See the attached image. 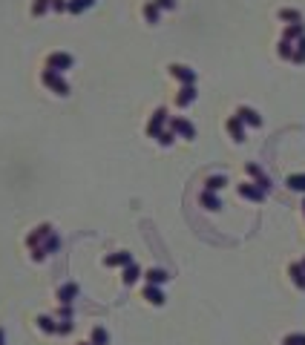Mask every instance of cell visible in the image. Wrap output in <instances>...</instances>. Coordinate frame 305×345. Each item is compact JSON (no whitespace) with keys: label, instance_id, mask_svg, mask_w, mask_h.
Returning <instances> with one entry per match:
<instances>
[{"label":"cell","instance_id":"6da1fadb","mask_svg":"<svg viewBox=\"0 0 305 345\" xmlns=\"http://www.w3.org/2000/svg\"><path fill=\"white\" fill-rule=\"evenodd\" d=\"M40 81H43V86H49L55 95H69V83L61 78V72L43 69V72H40Z\"/></svg>","mask_w":305,"mask_h":345},{"label":"cell","instance_id":"7a4b0ae2","mask_svg":"<svg viewBox=\"0 0 305 345\" xmlns=\"http://www.w3.org/2000/svg\"><path fill=\"white\" fill-rule=\"evenodd\" d=\"M75 64V58L69 52H49L46 61H43V69H52V72H64L69 66Z\"/></svg>","mask_w":305,"mask_h":345},{"label":"cell","instance_id":"3957f363","mask_svg":"<svg viewBox=\"0 0 305 345\" xmlns=\"http://www.w3.org/2000/svg\"><path fill=\"white\" fill-rule=\"evenodd\" d=\"M170 75L176 78V81H182V86H193L196 83V72L190 69V66H182V64H170Z\"/></svg>","mask_w":305,"mask_h":345},{"label":"cell","instance_id":"277c9868","mask_svg":"<svg viewBox=\"0 0 305 345\" xmlns=\"http://www.w3.org/2000/svg\"><path fill=\"white\" fill-rule=\"evenodd\" d=\"M164 121H167V110L164 107H158L155 113H152V118H150V124H147V135H152V138H158L161 135V127H164Z\"/></svg>","mask_w":305,"mask_h":345},{"label":"cell","instance_id":"5b68a950","mask_svg":"<svg viewBox=\"0 0 305 345\" xmlns=\"http://www.w3.org/2000/svg\"><path fill=\"white\" fill-rule=\"evenodd\" d=\"M170 130L176 135H182V138H193L196 135V127L190 121H185V118H170Z\"/></svg>","mask_w":305,"mask_h":345},{"label":"cell","instance_id":"8992f818","mask_svg":"<svg viewBox=\"0 0 305 345\" xmlns=\"http://www.w3.org/2000/svg\"><path fill=\"white\" fill-rule=\"evenodd\" d=\"M49 236H52V225H40V228H35L32 233L26 236V245H29V247L35 250V247L40 245L43 239H49Z\"/></svg>","mask_w":305,"mask_h":345},{"label":"cell","instance_id":"52a82bcc","mask_svg":"<svg viewBox=\"0 0 305 345\" xmlns=\"http://www.w3.org/2000/svg\"><path fill=\"white\" fill-rule=\"evenodd\" d=\"M236 118L242 121V124H248V127H262V118H259V113H256V110H251V107H239V110H236Z\"/></svg>","mask_w":305,"mask_h":345},{"label":"cell","instance_id":"ba28073f","mask_svg":"<svg viewBox=\"0 0 305 345\" xmlns=\"http://www.w3.org/2000/svg\"><path fill=\"white\" fill-rule=\"evenodd\" d=\"M239 196L248 198V201H262L265 198V190L259 184H239Z\"/></svg>","mask_w":305,"mask_h":345},{"label":"cell","instance_id":"9c48e42d","mask_svg":"<svg viewBox=\"0 0 305 345\" xmlns=\"http://www.w3.org/2000/svg\"><path fill=\"white\" fill-rule=\"evenodd\" d=\"M107 268H127V265H133V256L127 253V250H118V253H113V256H107L104 259Z\"/></svg>","mask_w":305,"mask_h":345},{"label":"cell","instance_id":"30bf717a","mask_svg":"<svg viewBox=\"0 0 305 345\" xmlns=\"http://www.w3.org/2000/svg\"><path fill=\"white\" fill-rule=\"evenodd\" d=\"M225 127H228V132H230V138H233V141H245V124L239 121L236 115H230Z\"/></svg>","mask_w":305,"mask_h":345},{"label":"cell","instance_id":"8fae6325","mask_svg":"<svg viewBox=\"0 0 305 345\" xmlns=\"http://www.w3.org/2000/svg\"><path fill=\"white\" fill-rule=\"evenodd\" d=\"M245 170H248V176H251V179H256V184H259V187L268 193V187H271V179H268V176H265V173H262V170H259L256 164H245Z\"/></svg>","mask_w":305,"mask_h":345},{"label":"cell","instance_id":"7c38bea8","mask_svg":"<svg viewBox=\"0 0 305 345\" xmlns=\"http://www.w3.org/2000/svg\"><path fill=\"white\" fill-rule=\"evenodd\" d=\"M196 101V86H182L176 95V107H190Z\"/></svg>","mask_w":305,"mask_h":345},{"label":"cell","instance_id":"4fadbf2b","mask_svg":"<svg viewBox=\"0 0 305 345\" xmlns=\"http://www.w3.org/2000/svg\"><path fill=\"white\" fill-rule=\"evenodd\" d=\"M75 296H78V285H72V282L64 285V288H58V302H61V305H72Z\"/></svg>","mask_w":305,"mask_h":345},{"label":"cell","instance_id":"5bb4252c","mask_svg":"<svg viewBox=\"0 0 305 345\" xmlns=\"http://www.w3.org/2000/svg\"><path fill=\"white\" fill-rule=\"evenodd\" d=\"M300 38H305V23H291V26H285V32H282V40H300Z\"/></svg>","mask_w":305,"mask_h":345},{"label":"cell","instance_id":"9a60e30c","mask_svg":"<svg viewBox=\"0 0 305 345\" xmlns=\"http://www.w3.org/2000/svg\"><path fill=\"white\" fill-rule=\"evenodd\" d=\"M144 279H147V285H164L170 276H167V270H161V268H150L144 273Z\"/></svg>","mask_w":305,"mask_h":345},{"label":"cell","instance_id":"2e32d148","mask_svg":"<svg viewBox=\"0 0 305 345\" xmlns=\"http://www.w3.org/2000/svg\"><path fill=\"white\" fill-rule=\"evenodd\" d=\"M288 273H291V279H294V285L300 288V291H305V268L300 262H294L288 268Z\"/></svg>","mask_w":305,"mask_h":345},{"label":"cell","instance_id":"e0dca14e","mask_svg":"<svg viewBox=\"0 0 305 345\" xmlns=\"http://www.w3.org/2000/svg\"><path fill=\"white\" fill-rule=\"evenodd\" d=\"M144 299H147L150 305H164V294L158 291V285H147V288H144Z\"/></svg>","mask_w":305,"mask_h":345},{"label":"cell","instance_id":"ac0fdd59","mask_svg":"<svg viewBox=\"0 0 305 345\" xmlns=\"http://www.w3.org/2000/svg\"><path fill=\"white\" fill-rule=\"evenodd\" d=\"M276 17H279V20H285V23H303V12H297V9H279V12H276Z\"/></svg>","mask_w":305,"mask_h":345},{"label":"cell","instance_id":"d6986e66","mask_svg":"<svg viewBox=\"0 0 305 345\" xmlns=\"http://www.w3.org/2000/svg\"><path fill=\"white\" fill-rule=\"evenodd\" d=\"M199 201H202V204L207 207V210H219V207H222L219 196H216V193H210V190H204L202 196H199Z\"/></svg>","mask_w":305,"mask_h":345},{"label":"cell","instance_id":"ffe728a7","mask_svg":"<svg viewBox=\"0 0 305 345\" xmlns=\"http://www.w3.org/2000/svg\"><path fill=\"white\" fill-rule=\"evenodd\" d=\"M92 3H95V0H69L67 12H69V15H81V12H86Z\"/></svg>","mask_w":305,"mask_h":345},{"label":"cell","instance_id":"44dd1931","mask_svg":"<svg viewBox=\"0 0 305 345\" xmlns=\"http://www.w3.org/2000/svg\"><path fill=\"white\" fill-rule=\"evenodd\" d=\"M144 17H147V23H158V17H161V9L155 6V0L144 3Z\"/></svg>","mask_w":305,"mask_h":345},{"label":"cell","instance_id":"7402d4cb","mask_svg":"<svg viewBox=\"0 0 305 345\" xmlns=\"http://www.w3.org/2000/svg\"><path fill=\"white\" fill-rule=\"evenodd\" d=\"M288 187L291 190H297V193H305V173H294V176H288Z\"/></svg>","mask_w":305,"mask_h":345},{"label":"cell","instance_id":"603a6c76","mask_svg":"<svg viewBox=\"0 0 305 345\" xmlns=\"http://www.w3.org/2000/svg\"><path fill=\"white\" fill-rule=\"evenodd\" d=\"M228 184V179L225 176H210V179L204 181V190H210V193H216V190H222Z\"/></svg>","mask_w":305,"mask_h":345},{"label":"cell","instance_id":"cb8c5ba5","mask_svg":"<svg viewBox=\"0 0 305 345\" xmlns=\"http://www.w3.org/2000/svg\"><path fill=\"white\" fill-rule=\"evenodd\" d=\"M138 276H141V270H138L136 262L124 268V285H133V282H138Z\"/></svg>","mask_w":305,"mask_h":345},{"label":"cell","instance_id":"d4e9b609","mask_svg":"<svg viewBox=\"0 0 305 345\" xmlns=\"http://www.w3.org/2000/svg\"><path fill=\"white\" fill-rule=\"evenodd\" d=\"M294 64H305V38L297 40V46H294V58H291Z\"/></svg>","mask_w":305,"mask_h":345},{"label":"cell","instance_id":"484cf974","mask_svg":"<svg viewBox=\"0 0 305 345\" xmlns=\"http://www.w3.org/2000/svg\"><path fill=\"white\" fill-rule=\"evenodd\" d=\"M279 58H285V61H291V58H294V43H291V40H279Z\"/></svg>","mask_w":305,"mask_h":345},{"label":"cell","instance_id":"4316f807","mask_svg":"<svg viewBox=\"0 0 305 345\" xmlns=\"http://www.w3.org/2000/svg\"><path fill=\"white\" fill-rule=\"evenodd\" d=\"M46 9H52V0H32V15H43Z\"/></svg>","mask_w":305,"mask_h":345},{"label":"cell","instance_id":"83f0119b","mask_svg":"<svg viewBox=\"0 0 305 345\" xmlns=\"http://www.w3.org/2000/svg\"><path fill=\"white\" fill-rule=\"evenodd\" d=\"M107 343H110V334H107L104 328L92 331V345H107Z\"/></svg>","mask_w":305,"mask_h":345},{"label":"cell","instance_id":"f1b7e54d","mask_svg":"<svg viewBox=\"0 0 305 345\" xmlns=\"http://www.w3.org/2000/svg\"><path fill=\"white\" fill-rule=\"evenodd\" d=\"M38 325H40V331H46V334H58V325L52 322L49 316H40V319H38Z\"/></svg>","mask_w":305,"mask_h":345},{"label":"cell","instance_id":"f546056e","mask_svg":"<svg viewBox=\"0 0 305 345\" xmlns=\"http://www.w3.org/2000/svg\"><path fill=\"white\" fill-rule=\"evenodd\" d=\"M282 345H305V334H288L282 340Z\"/></svg>","mask_w":305,"mask_h":345},{"label":"cell","instance_id":"4dcf8cb0","mask_svg":"<svg viewBox=\"0 0 305 345\" xmlns=\"http://www.w3.org/2000/svg\"><path fill=\"white\" fill-rule=\"evenodd\" d=\"M173 138H176V132H173V130H164L161 135H158V144H161V147H170V144H173Z\"/></svg>","mask_w":305,"mask_h":345},{"label":"cell","instance_id":"1f68e13d","mask_svg":"<svg viewBox=\"0 0 305 345\" xmlns=\"http://www.w3.org/2000/svg\"><path fill=\"white\" fill-rule=\"evenodd\" d=\"M67 6H69V0H52V9L55 12H67Z\"/></svg>","mask_w":305,"mask_h":345},{"label":"cell","instance_id":"d6a6232c","mask_svg":"<svg viewBox=\"0 0 305 345\" xmlns=\"http://www.w3.org/2000/svg\"><path fill=\"white\" fill-rule=\"evenodd\" d=\"M55 247H58V236H55V233H52L49 239H46V247H43V250H46V253H49V250H55Z\"/></svg>","mask_w":305,"mask_h":345},{"label":"cell","instance_id":"836d02e7","mask_svg":"<svg viewBox=\"0 0 305 345\" xmlns=\"http://www.w3.org/2000/svg\"><path fill=\"white\" fill-rule=\"evenodd\" d=\"M158 9H176V0H155Z\"/></svg>","mask_w":305,"mask_h":345},{"label":"cell","instance_id":"e575fe53","mask_svg":"<svg viewBox=\"0 0 305 345\" xmlns=\"http://www.w3.org/2000/svg\"><path fill=\"white\" fill-rule=\"evenodd\" d=\"M0 345H3V328H0Z\"/></svg>","mask_w":305,"mask_h":345},{"label":"cell","instance_id":"d590c367","mask_svg":"<svg viewBox=\"0 0 305 345\" xmlns=\"http://www.w3.org/2000/svg\"><path fill=\"white\" fill-rule=\"evenodd\" d=\"M303 210H305V198H303Z\"/></svg>","mask_w":305,"mask_h":345},{"label":"cell","instance_id":"8d00e7d4","mask_svg":"<svg viewBox=\"0 0 305 345\" xmlns=\"http://www.w3.org/2000/svg\"><path fill=\"white\" fill-rule=\"evenodd\" d=\"M300 265H303V268H305V259H303V262H300Z\"/></svg>","mask_w":305,"mask_h":345},{"label":"cell","instance_id":"74e56055","mask_svg":"<svg viewBox=\"0 0 305 345\" xmlns=\"http://www.w3.org/2000/svg\"><path fill=\"white\" fill-rule=\"evenodd\" d=\"M81 345H92V343H81Z\"/></svg>","mask_w":305,"mask_h":345}]
</instances>
